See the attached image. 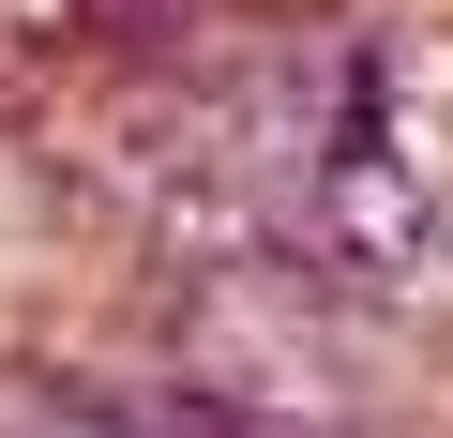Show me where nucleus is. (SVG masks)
Wrapping results in <instances>:
<instances>
[{
    "instance_id": "1",
    "label": "nucleus",
    "mask_w": 453,
    "mask_h": 438,
    "mask_svg": "<svg viewBox=\"0 0 453 438\" xmlns=\"http://www.w3.org/2000/svg\"><path fill=\"white\" fill-rule=\"evenodd\" d=\"M0 438H136L106 393H0Z\"/></svg>"
}]
</instances>
